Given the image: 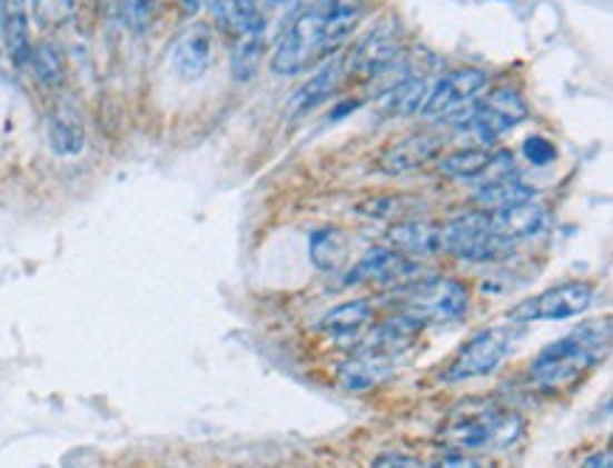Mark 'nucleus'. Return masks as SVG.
Returning a JSON list of instances; mask_svg holds the SVG:
<instances>
[{
	"instance_id": "obj_1",
	"label": "nucleus",
	"mask_w": 613,
	"mask_h": 468,
	"mask_svg": "<svg viewBox=\"0 0 613 468\" xmlns=\"http://www.w3.org/2000/svg\"><path fill=\"white\" fill-rule=\"evenodd\" d=\"M363 18L365 0H314L277 37L271 71L277 77H300L328 62L348 43Z\"/></svg>"
},
{
	"instance_id": "obj_2",
	"label": "nucleus",
	"mask_w": 613,
	"mask_h": 468,
	"mask_svg": "<svg viewBox=\"0 0 613 468\" xmlns=\"http://www.w3.org/2000/svg\"><path fill=\"white\" fill-rule=\"evenodd\" d=\"M523 435L521 415L495 401H464L447 415L438 440L461 451L510 449Z\"/></svg>"
},
{
	"instance_id": "obj_3",
	"label": "nucleus",
	"mask_w": 613,
	"mask_h": 468,
	"mask_svg": "<svg viewBox=\"0 0 613 468\" xmlns=\"http://www.w3.org/2000/svg\"><path fill=\"white\" fill-rule=\"evenodd\" d=\"M611 347V322L594 319L568 333L565 339L552 341L532 361V378L540 387H563L589 372Z\"/></svg>"
},
{
	"instance_id": "obj_4",
	"label": "nucleus",
	"mask_w": 613,
	"mask_h": 468,
	"mask_svg": "<svg viewBox=\"0 0 613 468\" xmlns=\"http://www.w3.org/2000/svg\"><path fill=\"white\" fill-rule=\"evenodd\" d=\"M594 299L596 288L591 282H563L512 308L510 319L512 322H563V319L583 317Z\"/></svg>"
},
{
	"instance_id": "obj_5",
	"label": "nucleus",
	"mask_w": 613,
	"mask_h": 468,
	"mask_svg": "<svg viewBox=\"0 0 613 468\" xmlns=\"http://www.w3.org/2000/svg\"><path fill=\"white\" fill-rule=\"evenodd\" d=\"M444 251L466 262H492L506 255L510 246L495 238L490 212H464L442 229Z\"/></svg>"
},
{
	"instance_id": "obj_6",
	"label": "nucleus",
	"mask_w": 613,
	"mask_h": 468,
	"mask_svg": "<svg viewBox=\"0 0 613 468\" xmlns=\"http://www.w3.org/2000/svg\"><path fill=\"white\" fill-rule=\"evenodd\" d=\"M469 305V291L464 282L453 277H429L411 286L407 293V313L427 322H455L466 313Z\"/></svg>"
},
{
	"instance_id": "obj_7",
	"label": "nucleus",
	"mask_w": 613,
	"mask_h": 468,
	"mask_svg": "<svg viewBox=\"0 0 613 468\" xmlns=\"http://www.w3.org/2000/svg\"><path fill=\"white\" fill-rule=\"evenodd\" d=\"M512 350V330L510 328H490L484 333L473 336L458 350L449 367L444 370V381L458 384L469 381V378L490 376L497 365H501Z\"/></svg>"
},
{
	"instance_id": "obj_8",
	"label": "nucleus",
	"mask_w": 613,
	"mask_h": 468,
	"mask_svg": "<svg viewBox=\"0 0 613 468\" xmlns=\"http://www.w3.org/2000/svg\"><path fill=\"white\" fill-rule=\"evenodd\" d=\"M424 268L418 266V260L402 255L396 249H385V246H376V249L365 251L359 257L354 268L345 277V286H359V282H379V286H416L422 280Z\"/></svg>"
},
{
	"instance_id": "obj_9",
	"label": "nucleus",
	"mask_w": 613,
	"mask_h": 468,
	"mask_svg": "<svg viewBox=\"0 0 613 468\" xmlns=\"http://www.w3.org/2000/svg\"><path fill=\"white\" fill-rule=\"evenodd\" d=\"M402 57V31L399 20L385 18L376 23V29L365 37L363 43L356 46L348 57V73H354L356 80H374L387 68L396 66Z\"/></svg>"
},
{
	"instance_id": "obj_10",
	"label": "nucleus",
	"mask_w": 613,
	"mask_h": 468,
	"mask_svg": "<svg viewBox=\"0 0 613 468\" xmlns=\"http://www.w3.org/2000/svg\"><path fill=\"white\" fill-rule=\"evenodd\" d=\"M528 116L526 99L521 97V91L512 86H497L486 93L484 99L473 104L469 110V119H473V128L478 130L481 139H497L501 133L512 130L515 125H521Z\"/></svg>"
},
{
	"instance_id": "obj_11",
	"label": "nucleus",
	"mask_w": 613,
	"mask_h": 468,
	"mask_svg": "<svg viewBox=\"0 0 613 468\" xmlns=\"http://www.w3.org/2000/svg\"><path fill=\"white\" fill-rule=\"evenodd\" d=\"M442 156V139L429 133H413L399 141H390L376 159V170L385 176H411V172L424 170L427 165Z\"/></svg>"
},
{
	"instance_id": "obj_12",
	"label": "nucleus",
	"mask_w": 613,
	"mask_h": 468,
	"mask_svg": "<svg viewBox=\"0 0 613 468\" xmlns=\"http://www.w3.org/2000/svg\"><path fill=\"white\" fill-rule=\"evenodd\" d=\"M486 71L481 68H458V71L444 73L436 86L429 88L427 102H424L422 113L424 116H449L458 108H464L466 102H473L475 93H481L486 88Z\"/></svg>"
},
{
	"instance_id": "obj_13",
	"label": "nucleus",
	"mask_w": 613,
	"mask_h": 468,
	"mask_svg": "<svg viewBox=\"0 0 613 468\" xmlns=\"http://www.w3.org/2000/svg\"><path fill=\"white\" fill-rule=\"evenodd\" d=\"M215 57V34L207 23H192L176 37V43L170 49V66L172 71L187 82L201 80L209 71Z\"/></svg>"
},
{
	"instance_id": "obj_14",
	"label": "nucleus",
	"mask_w": 613,
	"mask_h": 468,
	"mask_svg": "<svg viewBox=\"0 0 613 468\" xmlns=\"http://www.w3.org/2000/svg\"><path fill=\"white\" fill-rule=\"evenodd\" d=\"M548 212L546 207H540L534 198L517 203H506V207H497L490 212V226L495 231V238L503 246L523 243V240L537 238L540 231L546 229Z\"/></svg>"
},
{
	"instance_id": "obj_15",
	"label": "nucleus",
	"mask_w": 613,
	"mask_h": 468,
	"mask_svg": "<svg viewBox=\"0 0 613 468\" xmlns=\"http://www.w3.org/2000/svg\"><path fill=\"white\" fill-rule=\"evenodd\" d=\"M422 330H424L422 319H416L413 313H402V317L390 319V322H385V325H379L376 330H370V333L359 341V350H363V356L385 359V356L407 350V347L418 339V333H422Z\"/></svg>"
},
{
	"instance_id": "obj_16",
	"label": "nucleus",
	"mask_w": 613,
	"mask_h": 468,
	"mask_svg": "<svg viewBox=\"0 0 613 468\" xmlns=\"http://www.w3.org/2000/svg\"><path fill=\"white\" fill-rule=\"evenodd\" d=\"M49 145L57 156L62 159H71V156H80L86 150V125H82V116L77 113L75 104L60 102L51 108L49 113Z\"/></svg>"
},
{
	"instance_id": "obj_17",
	"label": "nucleus",
	"mask_w": 613,
	"mask_h": 468,
	"mask_svg": "<svg viewBox=\"0 0 613 468\" xmlns=\"http://www.w3.org/2000/svg\"><path fill=\"white\" fill-rule=\"evenodd\" d=\"M387 240L396 251L407 257H436L444 251L442 229L427 220H399L387 231Z\"/></svg>"
},
{
	"instance_id": "obj_18",
	"label": "nucleus",
	"mask_w": 613,
	"mask_h": 468,
	"mask_svg": "<svg viewBox=\"0 0 613 468\" xmlns=\"http://www.w3.org/2000/svg\"><path fill=\"white\" fill-rule=\"evenodd\" d=\"M0 40L7 46L9 60L18 68H26L31 60V20L29 9H14V12H0Z\"/></svg>"
},
{
	"instance_id": "obj_19",
	"label": "nucleus",
	"mask_w": 613,
	"mask_h": 468,
	"mask_svg": "<svg viewBox=\"0 0 613 468\" xmlns=\"http://www.w3.org/2000/svg\"><path fill=\"white\" fill-rule=\"evenodd\" d=\"M339 80H343V68L337 62H328L323 71L314 73L312 80L291 97V113L303 116L317 108V104L326 102V99H332L334 91L339 88Z\"/></svg>"
},
{
	"instance_id": "obj_20",
	"label": "nucleus",
	"mask_w": 613,
	"mask_h": 468,
	"mask_svg": "<svg viewBox=\"0 0 613 468\" xmlns=\"http://www.w3.org/2000/svg\"><path fill=\"white\" fill-rule=\"evenodd\" d=\"M348 235L343 229H317L308 240V255H312V262L319 268V271H337L339 266L348 257Z\"/></svg>"
},
{
	"instance_id": "obj_21",
	"label": "nucleus",
	"mask_w": 613,
	"mask_h": 468,
	"mask_svg": "<svg viewBox=\"0 0 613 468\" xmlns=\"http://www.w3.org/2000/svg\"><path fill=\"white\" fill-rule=\"evenodd\" d=\"M266 49V37L260 34L258 26H251L244 37L235 40V51H233V77L240 82H249L258 77L260 71V60H264Z\"/></svg>"
},
{
	"instance_id": "obj_22",
	"label": "nucleus",
	"mask_w": 613,
	"mask_h": 468,
	"mask_svg": "<svg viewBox=\"0 0 613 468\" xmlns=\"http://www.w3.org/2000/svg\"><path fill=\"white\" fill-rule=\"evenodd\" d=\"M374 317L368 299H354V302H345L339 308H334L323 322H319V330L334 339H343V336H354L365 328Z\"/></svg>"
},
{
	"instance_id": "obj_23",
	"label": "nucleus",
	"mask_w": 613,
	"mask_h": 468,
	"mask_svg": "<svg viewBox=\"0 0 613 468\" xmlns=\"http://www.w3.org/2000/svg\"><path fill=\"white\" fill-rule=\"evenodd\" d=\"M387 376H390V367H387L385 359L359 356V359L339 367V387L348 389V392H365V389H374L376 384L385 381Z\"/></svg>"
},
{
	"instance_id": "obj_24",
	"label": "nucleus",
	"mask_w": 613,
	"mask_h": 468,
	"mask_svg": "<svg viewBox=\"0 0 613 468\" xmlns=\"http://www.w3.org/2000/svg\"><path fill=\"white\" fill-rule=\"evenodd\" d=\"M212 14L218 29L233 40L244 37L258 18V0H212Z\"/></svg>"
},
{
	"instance_id": "obj_25",
	"label": "nucleus",
	"mask_w": 613,
	"mask_h": 468,
	"mask_svg": "<svg viewBox=\"0 0 613 468\" xmlns=\"http://www.w3.org/2000/svg\"><path fill=\"white\" fill-rule=\"evenodd\" d=\"M436 170L447 178H458V181H473L490 165V152L484 147H466V150H455L449 156H438Z\"/></svg>"
},
{
	"instance_id": "obj_26",
	"label": "nucleus",
	"mask_w": 613,
	"mask_h": 468,
	"mask_svg": "<svg viewBox=\"0 0 613 468\" xmlns=\"http://www.w3.org/2000/svg\"><path fill=\"white\" fill-rule=\"evenodd\" d=\"M29 66L40 86L49 88V91L62 88V82H66V57H62L60 46L51 43V40H43V43L31 49Z\"/></svg>"
},
{
	"instance_id": "obj_27",
	"label": "nucleus",
	"mask_w": 613,
	"mask_h": 468,
	"mask_svg": "<svg viewBox=\"0 0 613 468\" xmlns=\"http://www.w3.org/2000/svg\"><path fill=\"white\" fill-rule=\"evenodd\" d=\"M297 12H300V0H258L255 26H258L260 34L271 43V40H277L288 29V23L297 18Z\"/></svg>"
},
{
	"instance_id": "obj_28",
	"label": "nucleus",
	"mask_w": 613,
	"mask_h": 468,
	"mask_svg": "<svg viewBox=\"0 0 613 468\" xmlns=\"http://www.w3.org/2000/svg\"><path fill=\"white\" fill-rule=\"evenodd\" d=\"M475 198H478L484 207L497 209V207H506V203L528 201V198H534V189L526 187V183L521 181V176H512L495 183H481Z\"/></svg>"
},
{
	"instance_id": "obj_29",
	"label": "nucleus",
	"mask_w": 613,
	"mask_h": 468,
	"mask_svg": "<svg viewBox=\"0 0 613 468\" xmlns=\"http://www.w3.org/2000/svg\"><path fill=\"white\" fill-rule=\"evenodd\" d=\"M427 80H422V77H407V80H402L399 86L387 93L385 104L393 113H418V110L424 108V102H427Z\"/></svg>"
},
{
	"instance_id": "obj_30",
	"label": "nucleus",
	"mask_w": 613,
	"mask_h": 468,
	"mask_svg": "<svg viewBox=\"0 0 613 468\" xmlns=\"http://www.w3.org/2000/svg\"><path fill=\"white\" fill-rule=\"evenodd\" d=\"M31 12L38 18L40 26L51 29V26H62L75 14V0H29Z\"/></svg>"
},
{
	"instance_id": "obj_31",
	"label": "nucleus",
	"mask_w": 613,
	"mask_h": 468,
	"mask_svg": "<svg viewBox=\"0 0 613 468\" xmlns=\"http://www.w3.org/2000/svg\"><path fill=\"white\" fill-rule=\"evenodd\" d=\"M523 152H526V159L532 161L534 167H546L557 159V147L548 139H543V136H528V139L523 141Z\"/></svg>"
},
{
	"instance_id": "obj_32",
	"label": "nucleus",
	"mask_w": 613,
	"mask_h": 468,
	"mask_svg": "<svg viewBox=\"0 0 613 468\" xmlns=\"http://www.w3.org/2000/svg\"><path fill=\"white\" fill-rule=\"evenodd\" d=\"M370 468H424V466L416 460V457H407V455H379L374 462H370Z\"/></svg>"
},
{
	"instance_id": "obj_33",
	"label": "nucleus",
	"mask_w": 613,
	"mask_h": 468,
	"mask_svg": "<svg viewBox=\"0 0 613 468\" xmlns=\"http://www.w3.org/2000/svg\"><path fill=\"white\" fill-rule=\"evenodd\" d=\"M433 468H486V466L469 455H447L442 457V460H436V466Z\"/></svg>"
},
{
	"instance_id": "obj_34",
	"label": "nucleus",
	"mask_w": 613,
	"mask_h": 468,
	"mask_svg": "<svg viewBox=\"0 0 613 468\" xmlns=\"http://www.w3.org/2000/svg\"><path fill=\"white\" fill-rule=\"evenodd\" d=\"M583 468H613L611 451H596V455H591L589 460L583 462Z\"/></svg>"
},
{
	"instance_id": "obj_35",
	"label": "nucleus",
	"mask_w": 613,
	"mask_h": 468,
	"mask_svg": "<svg viewBox=\"0 0 613 468\" xmlns=\"http://www.w3.org/2000/svg\"><path fill=\"white\" fill-rule=\"evenodd\" d=\"M14 9H29V0H0V12H14Z\"/></svg>"
}]
</instances>
